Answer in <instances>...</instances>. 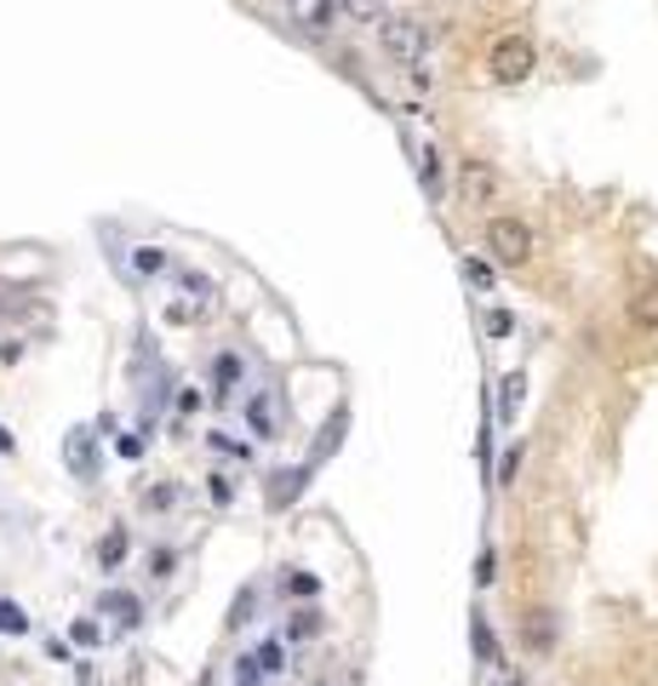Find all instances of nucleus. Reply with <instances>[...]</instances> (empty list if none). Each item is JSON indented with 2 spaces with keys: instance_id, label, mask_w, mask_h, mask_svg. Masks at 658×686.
<instances>
[{
  "instance_id": "obj_23",
  "label": "nucleus",
  "mask_w": 658,
  "mask_h": 686,
  "mask_svg": "<svg viewBox=\"0 0 658 686\" xmlns=\"http://www.w3.org/2000/svg\"><path fill=\"white\" fill-rule=\"evenodd\" d=\"M207 440L218 446V453H229V458H252V446H247V440H236V435H223V429H212Z\"/></svg>"
},
{
  "instance_id": "obj_29",
  "label": "nucleus",
  "mask_w": 658,
  "mask_h": 686,
  "mask_svg": "<svg viewBox=\"0 0 658 686\" xmlns=\"http://www.w3.org/2000/svg\"><path fill=\"white\" fill-rule=\"evenodd\" d=\"M247 612H252V590H241V601L229 606V630H241V624H247Z\"/></svg>"
},
{
  "instance_id": "obj_20",
  "label": "nucleus",
  "mask_w": 658,
  "mask_h": 686,
  "mask_svg": "<svg viewBox=\"0 0 658 686\" xmlns=\"http://www.w3.org/2000/svg\"><path fill=\"white\" fill-rule=\"evenodd\" d=\"M286 595L315 601V595H321V578H315V572H292V578H286Z\"/></svg>"
},
{
  "instance_id": "obj_25",
  "label": "nucleus",
  "mask_w": 658,
  "mask_h": 686,
  "mask_svg": "<svg viewBox=\"0 0 658 686\" xmlns=\"http://www.w3.org/2000/svg\"><path fill=\"white\" fill-rule=\"evenodd\" d=\"M476 583H481V590H487V583H499V555H492V549L476 555Z\"/></svg>"
},
{
  "instance_id": "obj_11",
  "label": "nucleus",
  "mask_w": 658,
  "mask_h": 686,
  "mask_svg": "<svg viewBox=\"0 0 658 686\" xmlns=\"http://www.w3.org/2000/svg\"><path fill=\"white\" fill-rule=\"evenodd\" d=\"M521 395H526V372H510L504 384H499V418L515 424V412H521Z\"/></svg>"
},
{
  "instance_id": "obj_8",
  "label": "nucleus",
  "mask_w": 658,
  "mask_h": 686,
  "mask_svg": "<svg viewBox=\"0 0 658 686\" xmlns=\"http://www.w3.org/2000/svg\"><path fill=\"white\" fill-rule=\"evenodd\" d=\"M270 480H275V487H270V503H275V509H286L292 498H299V492L310 487V464H299V469H275Z\"/></svg>"
},
{
  "instance_id": "obj_22",
  "label": "nucleus",
  "mask_w": 658,
  "mask_h": 686,
  "mask_svg": "<svg viewBox=\"0 0 658 686\" xmlns=\"http://www.w3.org/2000/svg\"><path fill=\"white\" fill-rule=\"evenodd\" d=\"M338 7H344L349 23H373L378 18V0H338Z\"/></svg>"
},
{
  "instance_id": "obj_10",
  "label": "nucleus",
  "mask_w": 658,
  "mask_h": 686,
  "mask_svg": "<svg viewBox=\"0 0 658 686\" xmlns=\"http://www.w3.org/2000/svg\"><path fill=\"white\" fill-rule=\"evenodd\" d=\"M236 389H241V361H236V355H218V361H212V395L229 401Z\"/></svg>"
},
{
  "instance_id": "obj_6",
  "label": "nucleus",
  "mask_w": 658,
  "mask_h": 686,
  "mask_svg": "<svg viewBox=\"0 0 658 686\" xmlns=\"http://www.w3.org/2000/svg\"><path fill=\"white\" fill-rule=\"evenodd\" d=\"M241 658L258 669V680H275V675H286V646H281V641H258L252 652H241Z\"/></svg>"
},
{
  "instance_id": "obj_4",
  "label": "nucleus",
  "mask_w": 658,
  "mask_h": 686,
  "mask_svg": "<svg viewBox=\"0 0 658 686\" xmlns=\"http://www.w3.org/2000/svg\"><path fill=\"white\" fill-rule=\"evenodd\" d=\"M458 195H464L470 212H487L492 195H499V178H492L487 160H464V178H458Z\"/></svg>"
},
{
  "instance_id": "obj_24",
  "label": "nucleus",
  "mask_w": 658,
  "mask_h": 686,
  "mask_svg": "<svg viewBox=\"0 0 658 686\" xmlns=\"http://www.w3.org/2000/svg\"><path fill=\"white\" fill-rule=\"evenodd\" d=\"M481 321H487V332H492V337H510V332H515V315H510V309H487Z\"/></svg>"
},
{
  "instance_id": "obj_12",
  "label": "nucleus",
  "mask_w": 658,
  "mask_h": 686,
  "mask_svg": "<svg viewBox=\"0 0 658 686\" xmlns=\"http://www.w3.org/2000/svg\"><path fill=\"white\" fill-rule=\"evenodd\" d=\"M470 635H476V658H481L487 669H504V652H499V635H492V630H487V617H476V630H470Z\"/></svg>"
},
{
  "instance_id": "obj_18",
  "label": "nucleus",
  "mask_w": 658,
  "mask_h": 686,
  "mask_svg": "<svg viewBox=\"0 0 658 686\" xmlns=\"http://www.w3.org/2000/svg\"><path fill=\"white\" fill-rule=\"evenodd\" d=\"M0 635H29V612L18 601H0Z\"/></svg>"
},
{
  "instance_id": "obj_7",
  "label": "nucleus",
  "mask_w": 658,
  "mask_h": 686,
  "mask_svg": "<svg viewBox=\"0 0 658 686\" xmlns=\"http://www.w3.org/2000/svg\"><path fill=\"white\" fill-rule=\"evenodd\" d=\"M247 429H252L258 440H275V435H281V418H275V401H270V395H252V401H247Z\"/></svg>"
},
{
  "instance_id": "obj_30",
  "label": "nucleus",
  "mask_w": 658,
  "mask_h": 686,
  "mask_svg": "<svg viewBox=\"0 0 658 686\" xmlns=\"http://www.w3.org/2000/svg\"><path fill=\"white\" fill-rule=\"evenodd\" d=\"M515 475H521V446H510L504 464H499V480H515Z\"/></svg>"
},
{
  "instance_id": "obj_17",
  "label": "nucleus",
  "mask_w": 658,
  "mask_h": 686,
  "mask_svg": "<svg viewBox=\"0 0 658 686\" xmlns=\"http://www.w3.org/2000/svg\"><path fill=\"white\" fill-rule=\"evenodd\" d=\"M464 281H470L476 292H492V287H499V269H492L487 258H464Z\"/></svg>"
},
{
  "instance_id": "obj_9",
  "label": "nucleus",
  "mask_w": 658,
  "mask_h": 686,
  "mask_svg": "<svg viewBox=\"0 0 658 686\" xmlns=\"http://www.w3.org/2000/svg\"><path fill=\"white\" fill-rule=\"evenodd\" d=\"M63 458H70V469H75L81 480H92V475H97V453H92V435H86V429H75V435H70Z\"/></svg>"
},
{
  "instance_id": "obj_15",
  "label": "nucleus",
  "mask_w": 658,
  "mask_h": 686,
  "mask_svg": "<svg viewBox=\"0 0 658 686\" xmlns=\"http://www.w3.org/2000/svg\"><path fill=\"white\" fill-rule=\"evenodd\" d=\"M126 549H132V538H126V532L115 527V532H109L104 543H97V567H104V572H115V567L126 561Z\"/></svg>"
},
{
  "instance_id": "obj_2",
  "label": "nucleus",
  "mask_w": 658,
  "mask_h": 686,
  "mask_svg": "<svg viewBox=\"0 0 658 686\" xmlns=\"http://www.w3.org/2000/svg\"><path fill=\"white\" fill-rule=\"evenodd\" d=\"M378 41H384V52L401 63V69H418L424 52H430V29H424L418 18H384L378 23Z\"/></svg>"
},
{
  "instance_id": "obj_13",
  "label": "nucleus",
  "mask_w": 658,
  "mask_h": 686,
  "mask_svg": "<svg viewBox=\"0 0 658 686\" xmlns=\"http://www.w3.org/2000/svg\"><path fill=\"white\" fill-rule=\"evenodd\" d=\"M418 178H424V195L441 200V149H418Z\"/></svg>"
},
{
  "instance_id": "obj_1",
  "label": "nucleus",
  "mask_w": 658,
  "mask_h": 686,
  "mask_svg": "<svg viewBox=\"0 0 658 686\" xmlns=\"http://www.w3.org/2000/svg\"><path fill=\"white\" fill-rule=\"evenodd\" d=\"M539 69V46H533V34H504V41H492L487 52V75L499 81V86H521L526 75Z\"/></svg>"
},
{
  "instance_id": "obj_3",
  "label": "nucleus",
  "mask_w": 658,
  "mask_h": 686,
  "mask_svg": "<svg viewBox=\"0 0 658 686\" xmlns=\"http://www.w3.org/2000/svg\"><path fill=\"white\" fill-rule=\"evenodd\" d=\"M487 252L499 263H526L533 258V229L521 218H487Z\"/></svg>"
},
{
  "instance_id": "obj_26",
  "label": "nucleus",
  "mask_w": 658,
  "mask_h": 686,
  "mask_svg": "<svg viewBox=\"0 0 658 686\" xmlns=\"http://www.w3.org/2000/svg\"><path fill=\"white\" fill-rule=\"evenodd\" d=\"M70 641L75 646H97V641H104V630H97L92 617H81V624H70Z\"/></svg>"
},
{
  "instance_id": "obj_14",
  "label": "nucleus",
  "mask_w": 658,
  "mask_h": 686,
  "mask_svg": "<svg viewBox=\"0 0 658 686\" xmlns=\"http://www.w3.org/2000/svg\"><path fill=\"white\" fill-rule=\"evenodd\" d=\"M315 635H321V612L315 606H299L286 617V641H315Z\"/></svg>"
},
{
  "instance_id": "obj_5",
  "label": "nucleus",
  "mask_w": 658,
  "mask_h": 686,
  "mask_svg": "<svg viewBox=\"0 0 658 686\" xmlns=\"http://www.w3.org/2000/svg\"><path fill=\"white\" fill-rule=\"evenodd\" d=\"M97 606H104V617H115L121 630H138V624H144V601L132 595V590H109Z\"/></svg>"
},
{
  "instance_id": "obj_32",
  "label": "nucleus",
  "mask_w": 658,
  "mask_h": 686,
  "mask_svg": "<svg viewBox=\"0 0 658 686\" xmlns=\"http://www.w3.org/2000/svg\"><path fill=\"white\" fill-rule=\"evenodd\" d=\"M0 453H12V429H0Z\"/></svg>"
},
{
  "instance_id": "obj_27",
  "label": "nucleus",
  "mask_w": 658,
  "mask_h": 686,
  "mask_svg": "<svg viewBox=\"0 0 658 686\" xmlns=\"http://www.w3.org/2000/svg\"><path fill=\"white\" fill-rule=\"evenodd\" d=\"M207 498L212 503H229V498H236V480H229V475H207Z\"/></svg>"
},
{
  "instance_id": "obj_16",
  "label": "nucleus",
  "mask_w": 658,
  "mask_h": 686,
  "mask_svg": "<svg viewBox=\"0 0 658 686\" xmlns=\"http://www.w3.org/2000/svg\"><path fill=\"white\" fill-rule=\"evenodd\" d=\"M630 321L647 326V332H658V292H636L630 298Z\"/></svg>"
},
{
  "instance_id": "obj_21",
  "label": "nucleus",
  "mask_w": 658,
  "mask_h": 686,
  "mask_svg": "<svg viewBox=\"0 0 658 686\" xmlns=\"http://www.w3.org/2000/svg\"><path fill=\"white\" fill-rule=\"evenodd\" d=\"M173 572H178V549H167V543H160L155 555H149V578H173Z\"/></svg>"
},
{
  "instance_id": "obj_31",
  "label": "nucleus",
  "mask_w": 658,
  "mask_h": 686,
  "mask_svg": "<svg viewBox=\"0 0 658 686\" xmlns=\"http://www.w3.org/2000/svg\"><path fill=\"white\" fill-rule=\"evenodd\" d=\"M115 453H121V458H138V453H144V440H138V435H121V440H115Z\"/></svg>"
},
{
  "instance_id": "obj_19",
  "label": "nucleus",
  "mask_w": 658,
  "mask_h": 686,
  "mask_svg": "<svg viewBox=\"0 0 658 686\" xmlns=\"http://www.w3.org/2000/svg\"><path fill=\"white\" fill-rule=\"evenodd\" d=\"M132 269H138V274H160V269H167V252H160V247H138V252H132Z\"/></svg>"
},
{
  "instance_id": "obj_28",
  "label": "nucleus",
  "mask_w": 658,
  "mask_h": 686,
  "mask_svg": "<svg viewBox=\"0 0 658 686\" xmlns=\"http://www.w3.org/2000/svg\"><path fill=\"white\" fill-rule=\"evenodd\" d=\"M144 503H149V509H173V503H178V487H149Z\"/></svg>"
}]
</instances>
